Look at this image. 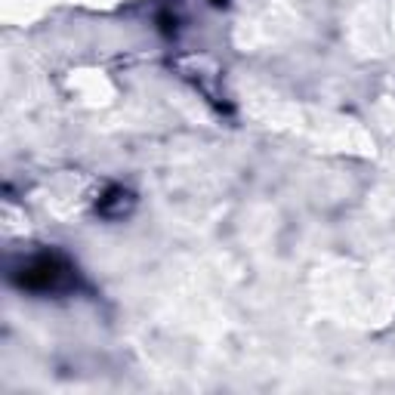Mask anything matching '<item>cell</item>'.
<instances>
[{"mask_svg":"<svg viewBox=\"0 0 395 395\" xmlns=\"http://www.w3.org/2000/svg\"><path fill=\"white\" fill-rule=\"evenodd\" d=\"M69 263L56 254H44L37 259H31L28 266L22 269V288L28 290H56L59 284L69 278Z\"/></svg>","mask_w":395,"mask_h":395,"instance_id":"1","label":"cell"},{"mask_svg":"<svg viewBox=\"0 0 395 395\" xmlns=\"http://www.w3.org/2000/svg\"><path fill=\"white\" fill-rule=\"evenodd\" d=\"M213 4H216V6H220V4H225V0H213Z\"/></svg>","mask_w":395,"mask_h":395,"instance_id":"2","label":"cell"}]
</instances>
